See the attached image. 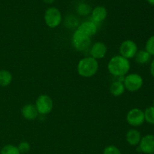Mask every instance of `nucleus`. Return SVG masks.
Masks as SVG:
<instances>
[{"label": "nucleus", "instance_id": "nucleus-1", "mask_svg": "<svg viewBox=\"0 0 154 154\" xmlns=\"http://www.w3.org/2000/svg\"><path fill=\"white\" fill-rule=\"evenodd\" d=\"M131 69L130 62L121 55L113 57L108 64V70L113 76L120 78L128 75Z\"/></svg>", "mask_w": 154, "mask_h": 154}, {"label": "nucleus", "instance_id": "nucleus-2", "mask_svg": "<svg viewBox=\"0 0 154 154\" xmlns=\"http://www.w3.org/2000/svg\"><path fill=\"white\" fill-rule=\"evenodd\" d=\"M99 70V63L96 59L91 57L82 58L78 62L77 72L83 78H92Z\"/></svg>", "mask_w": 154, "mask_h": 154}, {"label": "nucleus", "instance_id": "nucleus-3", "mask_svg": "<svg viewBox=\"0 0 154 154\" xmlns=\"http://www.w3.org/2000/svg\"><path fill=\"white\" fill-rule=\"evenodd\" d=\"M72 43L78 51H85L91 45V38L76 29L72 35Z\"/></svg>", "mask_w": 154, "mask_h": 154}, {"label": "nucleus", "instance_id": "nucleus-4", "mask_svg": "<svg viewBox=\"0 0 154 154\" xmlns=\"http://www.w3.org/2000/svg\"><path fill=\"white\" fill-rule=\"evenodd\" d=\"M45 22L49 28L54 29L60 25L62 22V14L56 7H50L45 11L44 16Z\"/></svg>", "mask_w": 154, "mask_h": 154}, {"label": "nucleus", "instance_id": "nucleus-5", "mask_svg": "<svg viewBox=\"0 0 154 154\" xmlns=\"http://www.w3.org/2000/svg\"><path fill=\"white\" fill-rule=\"evenodd\" d=\"M123 83L126 90L131 93H135L138 91L142 87L144 80L142 77L138 74L131 73L125 76Z\"/></svg>", "mask_w": 154, "mask_h": 154}, {"label": "nucleus", "instance_id": "nucleus-6", "mask_svg": "<svg viewBox=\"0 0 154 154\" xmlns=\"http://www.w3.org/2000/svg\"><path fill=\"white\" fill-rule=\"evenodd\" d=\"M38 114L47 115L53 111L54 102L52 99L48 95H41L37 98L35 104Z\"/></svg>", "mask_w": 154, "mask_h": 154}, {"label": "nucleus", "instance_id": "nucleus-7", "mask_svg": "<svg viewBox=\"0 0 154 154\" xmlns=\"http://www.w3.org/2000/svg\"><path fill=\"white\" fill-rule=\"evenodd\" d=\"M119 51L122 57L129 60L135 57V54L138 52V46L134 41L125 40L120 45Z\"/></svg>", "mask_w": 154, "mask_h": 154}, {"label": "nucleus", "instance_id": "nucleus-8", "mask_svg": "<svg viewBox=\"0 0 154 154\" xmlns=\"http://www.w3.org/2000/svg\"><path fill=\"white\" fill-rule=\"evenodd\" d=\"M126 121L133 127L141 126L145 121L144 111L139 108H132L126 114Z\"/></svg>", "mask_w": 154, "mask_h": 154}, {"label": "nucleus", "instance_id": "nucleus-9", "mask_svg": "<svg viewBox=\"0 0 154 154\" xmlns=\"http://www.w3.org/2000/svg\"><path fill=\"white\" fill-rule=\"evenodd\" d=\"M138 147V151L145 154L154 153V135H147L141 138Z\"/></svg>", "mask_w": 154, "mask_h": 154}, {"label": "nucleus", "instance_id": "nucleus-10", "mask_svg": "<svg viewBox=\"0 0 154 154\" xmlns=\"http://www.w3.org/2000/svg\"><path fill=\"white\" fill-rule=\"evenodd\" d=\"M107 52H108L107 46L101 42H98L93 44L90 50V57L96 59V60L103 59L106 56Z\"/></svg>", "mask_w": 154, "mask_h": 154}, {"label": "nucleus", "instance_id": "nucleus-11", "mask_svg": "<svg viewBox=\"0 0 154 154\" xmlns=\"http://www.w3.org/2000/svg\"><path fill=\"white\" fill-rule=\"evenodd\" d=\"M77 29L90 38L96 35L98 32L97 24L92 20L84 21L80 24Z\"/></svg>", "mask_w": 154, "mask_h": 154}, {"label": "nucleus", "instance_id": "nucleus-12", "mask_svg": "<svg viewBox=\"0 0 154 154\" xmlns=\"http://www.w3.org/2000/svg\"><path fill=\"white\" fill-rule=\"evenodd\" d=\"M108 16V11L104 6H96L91 11L92 21L96 23V24L100 23L105 20Z\"/></svg>", "mask_w": 154, "mask_h": 154}, {"label": "nucleus", "instance_id": "nucleus-13", "mask_svg": "<svg viewBox=\"0 0 154 154\" xmlns=\"http://www.w3.org/2000/svg\"><path fill=\"white\" fill-rule=\"evenodd\" d=\"M21 114L27 120H34L38 116V112L35 105L33 104H26L21 109Z\"/></svg>", "mask_w": 154, "mask_h": 154}, {"label": "nucleus", "instance_id": "nucleus-14", "mask_svg": "<svg viewBox=\"0 0 154 154\" xmlns=\"http://www.w3.org/2000/svg\"><path fill=\"white\" fill-rule=\"evenodd\" d=\"M141 135L138 130L131 129L128 130L126 134V140L128 144L131 146H138L141 140Z\"/></svg>", "mask_w": 154, "mask_h": 154}, {"label": "nucleus", "instance_id": "nucleus-15", "mask_svg": "<svg viewBox=\"0 0 154 154\" xmlns=\"http://www.w3.org/2000/svg\"><path fill=\"white\" fill-rule=\"evenodd\" d=\"M125 90L126 89H125L124 84L121 81H114L110 86V93L115 97L122 96L125 93Z\"/></svg>", "mask_w": 154, "mask_h": 154}, {"label": "nucleus", "instance_id": "nucleus-16", "mask_svg": "<svg viewBox=\"0 0 154 154\" xmlns=\"http://www.w3.org/2000/svg\"><path fill=\"white\" fill-rule=\"evenodd\" d=\"M134 58L137 63L140 65H144L147 64L150 61L151 56L145 50H141V51H138Z\"/></svg>", "mask_w": 154, "mask_h": 154}, {"label": "nucleus", "instance_id": "nucleus-17", "mask_svg": "<svg viewBox=\"0 0 154 154\" xmlns=\"http://www.w3.org/2000/svg\"><path fill=\"white\" fill-rule=\"evenodd\" d=\"M13 80L12 74L9 71L2 69L0 70V87H8Z\"/></svg>", "mask_w": 154, "mask_h": 154}, {"label": "nucleus", "instance_id": "nucleus-18", "mask_svg": "<svg viewBox=\"0 0 154 154\" xmlns=\"http://www.w3.org/2000/svg\"><path fill=\"white\" fill-rule=\"evenodd\" d=\"M92 11V8L87 3H81L77 7V12L81 16H87Z\"/></svg>", "mask_w": 154, "mask_h": 154}, {"label": "nucleus", "instance_id": "nucleus-19", "mask_svg": "<svg viewBox=\"0 0 154 154\" xmlns=\"http://www.w3.org/2000/svg\"><path fill=\"white\" fill-rule=\"evenodd\" d=\"M144 120L150 124L154 125V107H148L144 111Z\"/></svg>", "mask_w": 154, "mask_h": 154}, {"label": "nucleus", "instance_id": "nucleus-20", "mask_svg": "<svg viewBox=\"0 0 154 154\" xmlns=\"http://www.w3.org/2000/svg\"><path fill=\"white\" fill-rule=\"evenodd\" d=\"M0 154H20L17 146L13 144H7L2 148Z\"/></svg>", "mask_w": 154, "mask_h": 154}, {"label": "nucleus", "instance_id": "nucleus-21", "mask_svg": "<svg viewBox=\"0 0 154 154\" xmlns=\"http://www.w3.org/2000/svg\"><path fill=\"white\" fill-rule=\"evenodd\" d=\"M145 51L150 56L154 57V35L149 38L145 44Z\"/></svg>", "mask_w": 154, "mask_h": 154}, {"label": "nucleus", "instance_id": "nucleus-22", "mask_svg": "<svg viewBox=\"0 0 154 154\" xmlns=\"http://www.w3.org/2000/svg\"><path fill=\"white\" fill-rule=\"evenodd\" d=\"M17 148L19 150L20 153H26L29 151L30 150V144L28 141H21L17 146Z\"/></svg>", "mask_w": 154, "mask_h": 154}, {"label": "nucleus", "instance_id": "nucleus-23", "mask_svg": "<svg viewBox=\"0 0 154 154\" xmlns=\"http://www.w3.org/2000/svg\"><path fill=\"white\" fill-rule=\"evenodd\" d=\"M103 154H121V152L116 146L109 145L104 149Z\"/></svg>", "mask_w": 154, "mask_h": 154}, {"label": "nucleus", "instance_id": "nucleus-24", "mask_svg": "<svg viewBox=\"0 0 154 154\" xmlns=\"http://www.w3.org/2000/svg\"><path fill=\"white\" fill-rule=\"evenodd\" d=\"M66 26L69 29L75 28V27L78 28V26H79L78 25V20H76V18H75L74 17H70L67 18L66 21Z\"/></svg>", "mask_w": 154, "mask_h": 154}, {"label": "nucleus", "instance_id": "nucleus-25", "mask_svg": "<svg viewBox=\"0 0 154 154\" xmlns=\"http://www.w3.org/2000/svg\"><path fill=\"white\" fill-rule=\"evenodd\" d=\"M150 74H151L152 76L154 78V59L152 60V63H151V64H150Z\"/></svg>", "mask_w": 154, "mask_h": 154}, {"label": "nucleus", "instance_id": "nucleus-26", "mask_svg": "<svg viewBox=\"0 0 154 154\" xmlns=\"http://www.w3.org/2000/svg\"><path fill=\"white\" fill-rule=\"evenodd\" d=\"M44 2L47 3V4H52L55 0H43Z\"/></svg>", "mask_w": 154, "mask_h": 154}, {"label": "nucleus", "instance_id": "nucleus-27", "mask_svg": "<svg viewBox=\"0 0 154 154\" xmlns=\"http://www.w3.org/2000/svg\"><path fill=\"white\" fill-rule=\"evenodd\" d=\"M147 2L150 5H154V0H147Z\"/></svg>", "mask_w": 154, "mask_h": 154}, {"label": "nucleus", "instance_id": "nucleus-28", "mask_svg": "<svg viewBox=\"0 0 154 154\" xmlns=\"http://www.w3.org/2000/svg\"><path fill=\"white\" fill-rule=\"evenodd\" d=\"M153 107H154V99H153Z\"/></svg>", "mask_w": 154, "mask_h": 154}, {"label": "nucleus", "instance_id": "nucleus-29", "mask_svg": "<svg viewBox=\"0 0 154 154\" xmlns=\"http://www.w3.org/2000/svg\"><path fill=\"white\" fill-rule=\"evenodd\" d=\"M153 154H154V153H153Z\"/></svg>", "mask_w": 154, "mask_h": 154}]
</instances>
